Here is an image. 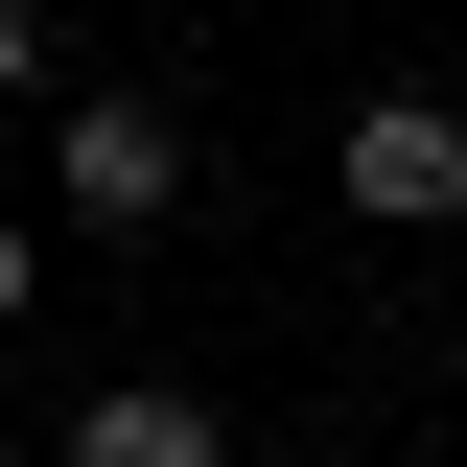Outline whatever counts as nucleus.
I'll return each mask as SVG.
<instances>
[{"instance_id": "nucleus-1", "label": "nucleus", "mask_w": 467, "mask_h": 467, "mask_svg": "<svg viewBox=\"0 0 467 467\" xmlns=\"http://www.w3.org/2000/svg\"><path fill=\"white\" fill-rule=\"evenodd\" d=\"M47 211H70V234H164V211H187V117H164V94H70V117H47Z\"/></svg>"}, {"instance_id": "nucleus-2", "label": "nucleus", "mask_w": 467, "mask_h": 467, "mask_svg": "<svg viewBox=\"0 0 467 467\" xmlns=\"http://www.w3.org/2000/svg\"><path fill=\"white\" fill-rule=\"evenodd\" d=\"M327 187L374 234H467V94H350L327 117Z\"/></svg>"}, {"instance_id": "nucleus-3", "label": "nucleus", "mask_w": 467, "mask_h": 467, "mask_svg": "<svg viewBox=\"0 0 467 467\" xmlns=\"http://www.w3.org/2000/svg\"><path fill=\"white\" fill-rule=\"evenodd\" d=\"M47 467H234V420L187 398V374H94V398H70V444Z\"/></svg>"}, {"instance_id": "nucleus-4", "label": "nucleus", "mask_w": 467, "mask_h": 467, "mask_svg": "<svg viewBox=\"0 0 467 467\" xmlns=\"http://www.w3.org/2000/svg\"><path fill=\"white\" fill-rule=\"evenodd\" d=\"M24 304H47V211L0 187V327H24Z\"/></svg>"}, {"instance_id": "nucleus-5", "label": "nucleus", "mask_w": 467, "mask_h": 467, "mask_svg": "<svg viewBox=\"0 0 467 467\" xmlns=\"http://www.w3.org/2000/svg\"><path fill=\"white\" fill-rule=\"evenodd\" d=\"M24 94H47V0H0V117H24Z\"/></svg>"}]
</instances>
